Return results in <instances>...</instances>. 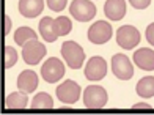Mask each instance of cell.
I'll return each instance as SVG.
<instances>
[{
	"label": "cell",
	"mask_w": 154,
	"mask_h": 115,
	"mask_svg": "<svg viewBox=\"0 0 154 115\" xmlns=\"http://www.w3.org/2000/svg\"><path fill=\"white\" fill-rule=\"evenodd\" d=\"M17 88L19 91H24V93H33L36 90L38 84H39V79L36 76V73L32 69H25L22 71L19 76H17Z\"/></svg>",
	"instance_id": "cell-12"
},
{
	"label": "cell",
	"mask_w": 154,
	"mask_h": 115,
	"mask_svg": "<svg viewBox=\"0 0 154 115\" xmlns=\"http://www.w3.org/2000/svg\"><path fill=\"white\" fill-rule=\"evenodd\" d=\"M61 55L65 59L66 65L72 69L82 68L83 60H85V52H83L82 46H79L74 41H66L61 44Z\"/></svg>",
	"instance_id": "cell-2"
},
{
	"label": "cell",
	"mask_w": 154,
	"mask_h": 115,
	"mask_svg": "<svg viewBox=\"0 0 154 115\" xmlns=\"http://www.w3.org/2000/svg\"><path fill=\"white\" fill-rule=\"evenodd\" d=\"M27 103H29V98H27V93H24V91L11 93V95L5 98L6 109H25Z\"/></svg>",
	"instance_id": "cell-16"
},
{
	"label": "cell",
	"mask_w": 154,
	"mask_h": 115,
	"mask_svg": "<svg viewBox=\"0 0 154 115\" xmlns=\"http://www.w3.org/2000/svg\"><path fill=\"white\" fill-rule=\"evenodd\" d=\"M83 104L88 109H101L107 104V91L99 85H88L83 91Z\"/></svg>",
	"instance_id": "cell-3"
},
{
	"label": "cell",
	"mask_w": 154,
	"mask_h": 115,
	"mask_svg": "<svg viewBox=\"0 0 154 115\" xmlns=\"http://www.w3.org/2000/svg\"><path fill=\"white\" fill-rule=\"evenodd\" d=\"M112 38V25L106 21H97L88 28V40L93 44H104Z\"/></svg>",
	"instance_id": "cell-9"
},
{
	"label": "cell",
	"mask_w": 154,
	"mask_h": 115,
	"mask_svg": "<svg viewBox=\"0 0 154 115\" xmlns=\"http://www.w3.org/2000/svg\"><path fill=\"white\" fill-rule=\"evenodd\" d=\"M32 107L33 109H52L54 107V101L47 93H38L32 101Z\"/></svg>",
	"instance_id": "cell-19"
},
{
	"label": "cell",
	"mask_w": 154,
	"mask_h": 115,
	"mask_svg": "<svg viewBox=\"0 0 154 115\" xmlns=\"http://www.w3.org/2000/svg\"><path fill=\"white\" fill-rule=\"evenodd\" d=\"M104 13L110 21H120L126 14V2L124 0H107L104 5Z\"/></svg>",
	"instance_id": "cell-15"
},
{
	"label": "cell",
	"mask_w": 154,
	"mask_h": 115,
	"mask_svg": "<svg viewBox=\"0 0 154 115\" xmlns=\"http://www.w3.org/2000/svg\"><path fill=\"white\" fill-rule=\"evenodd\" d=\"M134 63L143 71H152L154 69V51L148 47H142L134 52Z\"/></svg>",
	"instance_id": "cell-13"
},
{
	"label": "cell",
	"mask_w": 154,
	"mask_h": 115,
	"mask_svg": "<svg viewBox=\"0 0 154 115\" xmlns=\"http://www.w3.org/2000/svg\"><path fill=\"white\" fill-rule=\"evenodd\" d=\"M35 38H36V33H35V30H32L30 27H19L14 32V41L19 46H24L27 41L35 40Z\"/></svg>",
	"instance_id": "cell-18"
},
{
	"label": "cell",
	"mask_w": 154,
	"mask_h": 115,
	"mask_svg": "<svg viewBox=\"0 0 154 115\" xmlns=\"http://www.w3.org/2000/svg\"><path fill=\"white\" fill-rule=\"evenodd\" d=\"M44 8V0H19V13L24 18H36Z\"/></svg>",
	"instance_id": "cell-14"
},
{
	"label": "cell",
	"mask_w": 154,
	"mask_h": 115,
	"mask_svg": "<svg viewBox=\"0 0 154 115\" xmlns=\"http://www.w3.org/2000/svg\"><path fill=\"white\" fill-rule=\"evenodd\" d=\"M71 28H72L71 19L65 16L57 19H52L47 16L39 21V33L47 43H54L58 37H65V35L71 32Z\"/></svg>",
	"instance_id": "cell-1"
},
{
	"label": "cell",
	"mask_w": 154,
	"mask_h": 115,
	"mask_svg": "<svg viewBox=\"0 0 154 115\" xmlns=\"http://www.w3.org/2000/svg\"><path fill=\"white\" fill-rule=\"evenodd\" d=\"M112 71L121 81H128L134 76V68H132L131 60L123 54H116L112 57Z\"/></svg>",
	"instance_id": "cell-8"
},
{
	"label": "cell",
	"mask_w": 154,
	"mask_h": 115,
	"mask_svg": "<svg viewBox=\"0 0 154 115\" xmlns=\"http://www.w3.org/2000/svg\"><path fill=\"white\" fill-rule=\"evenodd\" d=\"M107 74V62L102 57H91L85 66V77L88 81H101Z\"/></svg>",
	"instance_id": "cell-11"
},
{
	"label": "cell",
	"mask_w": 154,
	"mask_h": 115,
	"mask_svg": "<svg viewBox=\"0 0 154 115\" xmlns=\"http://www.w3.org/2000/svg\"><path fill=\"white\" fill-rule=\"evenodd\" d=\"M134 109H135V110H142V109L149 110L151 106H149V104H145V103H137V104H134Z\"/></svg>",
	"instance_id": "cell-25"
},
{
	"label": "cell",
	"mask_w": 154,
	"mask_h": 115,
	"mask_svg": "<svg viewBox=\"0 0 154 115\" xmlns=\"http://www.w3.org/2000/svg\"><path fill=\"white\" fill-rule=\"evenodd\" d=\"M46 2H47V6H49L52 11H57V13H58V11H61V10L66 6L68 0H46Z\"/></svg>",
	"instance_id": "cell-21"
},
{
	"label": "cell",
	"mask_w": 154,
	"mask_h": 115,
	"mask_svg": "<svg viewBox=\"0 0 154 115\" xmlns=\"http://www.w3.org/2000/svg\"><path fill=\"white\" fill-rule=\"evenodd\" d=\"M69 13L79 22H88L94 18L96 6L90 0H72V3L69 5Z\"/></svg>",
	"instance_id": "cell-4"
},
{
	"label": "cell",
	"mask_w": 154,
	"mask_h": 115,
	"mask_svg": "<svg viewBox=\"0 0 154 115\" xmlns=\"http://www.w3.org/2000/svg\"><path fill=\"white\" fill-rule=\"evenodd\" d=\"M146 40L151 46H154V22L146 27Z\"/></svg>",
	"instance_id": "cell-23"
},
{
	"label": "cell",
	"mask_w": 154,
	"mask_h": 115,
	"mask_svg": "<svg viewBox=\"0 0 154 115\" xmlns=\"http://www.w3.org/2000/svg\"><path fill=\"white\" fill-rule=\"evenodd\" d=\"M3 52H5V68L10 69L11 66H14L16 62H17V52H16V49L11 47V46H5Z\"/></svg>",
	"instance_id": "cell-20"
},
{
	"label": "cell",
	"mask_w": 154,
	"mask_h": 115,
	"mask_svg": "<svg viewBox=\"0 0 154 115\" xmlns=\"http://www.w3.org/2000/svg\"><path fill=\"white\" fill-rule=\"evenodd\" d=\"M116 43L123 49H134L140 43V33L135 27L123 25L116 30Z\"/></svg>",
	"instance_id": "cell-7"
},
{
	"label": "cell",
	"mask_w": 154,
	"mask_h": 115,
	"mask_svg": "<svg viewBox=\"0 0 154 115\" xmlns=\"http://www.w3.org/2000/svg\"><path fill=\"white\" fill-rule=\"evenodd\" d=\"M3 18H5V30H3V33H5V35H8L10 30H11V21H10V18L6 16V14H5Z\"/></svg>",
	"instance_id": "cell-24"
},
{
	"label": "cell",
	"mask_w": 154,
	"mask_h": 115,
	"mask_svg": "<svg viewBox=\"0 0 154 115\" xmlns=\"http://www.w3.org/2000/svg\"><path fill=\"white\" fill-rule=\"evenodd\" d=\"M135 91L142 98H152L154 96V76H145L140 79L135 87Z\"/></svg>",
	"instance_id": "cell-17"
},
{
	"label": "cell",
	"mask_w": 154,
	"mask_h": 115,
	"mask_svg": "<svg viewBox=\"0 0 154 115\" xmlns=\"http://www.w3.org/2000/svg\"><path fill=\"white\" fill-rule=\"evenodd\" d=\"M41 76L47 84H54L65 76V65L57 57H51L41 66Z\"/></svg>",
	"instance_id": "cell-5"
},
{
	"label": "cell",
	"mask_w": 154,
	"mask_h": 115,
	"mask_svg": "<svg viewBox=\"0 0 154 115\" xmlns=\"http://www.w3.org/2000/svg\"><path fill=\"white\" fill-rule=\"evenodd\" d=\"M57 98L65 104H74L80 98V85L74 81H65L57 87Z\"/></svg>",
	"instance_id": "cell-10"
},
{
	"label": "cell",
	"mask_w": 154,
	"mask_h": 115,
	"mask_svg": "<svg viewBox=\"0 0 154 115\" xmlns=\"http://www.w3.org/2000/svg\"><path fill=\"white\" fill-rule=\"evenodd\" d=\"M46 55V46L39 43L38 38L27 41L22 46V59L27 65H36Z\"/></svg>",
	"instance_id": "cell-6"
},
{
	"label": "cell",
	"mask_w": 154,
	"mask_h": 115,
	"mask_svg": "<svg viewBox=\"0 0 154 115\" xmlns=\"http://www.w3.org/2000/svg\"><path fill=\"white\" fill-rule=\"evenodd\" d=\"M129 3L134 6L135 10H145V8H148L151 0H129Z\"/></svg>",
	"instance_id": "cell-22"
}]
</instances>
